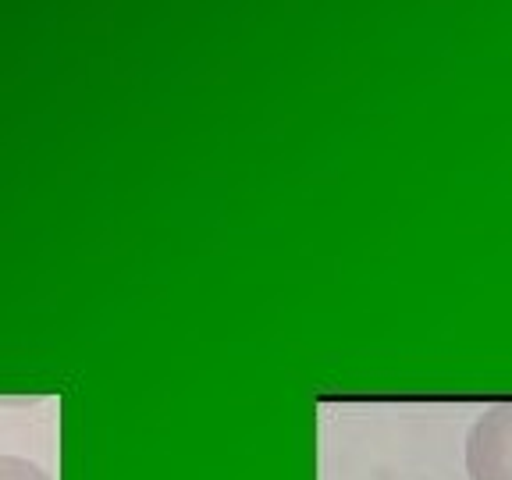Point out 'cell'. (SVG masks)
<instances>
[{
  "mask_svg": "<svg viewBox=\"0 0 512 480\" xmlns=\"http://www.w3.org/2000/svg\"><path fill=\"white\" fill-rule=\"evenodd\" d=\"M0 480H50V473L43 466L29 463V459L0 456Z\"/></svg>",
  "mask_w": 512,
  "mask_h": 480,
  "instance_id": "obj_2",
  "label": "cell"
},
{
  "mask_svg": "<svg viewBox=\"0 0 512 480\" xmlns=\"http://www.w3.org/2000/svg\"><path fill=\"white\" fill-rule=\"evenodd\" d=\"M466 470L473 480H512V402L491 406L466 441Z\"/></svg>",
  "mask_w": 512,
  "mask_h": 480,
  "instance_id": "obj_1",
  "label": "cell"
}]
</instances>
